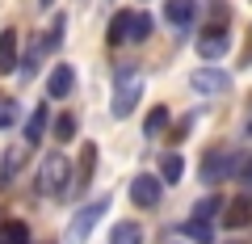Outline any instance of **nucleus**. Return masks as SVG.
<instances>
[{"mask_svg": "<svg viewBox=\"0 0 252 244\" xmlns=\"http://www.w3.org/2000/svg\"><path fill=\"white\" fill-rule=\"evenodd\" d=\"M0 244H30V227L21 219H4L0 223Z\"/></svg>", "mask_w": 252, "mask_h": 244, "instance_id": "nucleus-18", "label": "nucleus"}, {"mask_svg": "<svg viewBox=\"0 0 252 244\" xmlns=\"http://www.w3.org/2000/svg\"><path fill=\"white\" fill-rule=\"evenodd\" d=\"M46 122H51V109L34 105V114H30V122H26V143H38V139L46 135Z\"/></svg>", "mask_w": 252, "mask_h": 244, "instance_id": "nucleus-17", "label": "nucleus"}, {"mask_svg": "<svg viewBox=\"0 0 252 244\" xmlns=\"http://www.w3.org/2000/svg\"><path fill=\"white\" fill-rule=\"evenodd\" d=\"M93 164H97V143H84L80 147V169L72 173V194H80V190L93 185Z\"/></svg>", "mask_w": 252, "mask_h": 244, "instance_id": "nucleus-11", "label": "nucleus"}, {"mask_svg": "<svg viewBox=\"0 0 252 244\" xmlns=\"http://www.w3.org/2000/svg\"><path fill=\"white\" fill-rule=\"evenodd\" d=\"M21 164H26V143H13L9 152H4V160H0V190H4V185H13V181H17Z\"/></svg>", "mask_w": 252, "mask_h": 244, "instance_id": "nucleus-12", "label": "nucleus"}, {"mask_svg": "<svg viewBox=\"0 0 252 244\" xmlns=\"http://www.w3.org/2000/svg\"><path fill=\"white\" fill-rule=\"evenodd\" d=\"M164 21L172 30H189V21H193V0H164Z\"/></svg>", "mask_w": 252, "mask_h": 244, "instance_id": "nucleus-13", "label": "nucleus"}, {"mask_svg": "<svg viewBox=\"0 0 252 244\" xmlns=\"http://www.w3.org/2000/svg\"><path fill=\"white\" fill-rule=\"evenodd\" d=\"M17 118H21V105H17V101H0V131H9Z\"/></svg>", "mask_w": 252, "mask_h": 244, "instance_id": "nucleus-23", "label": "nucleus"}, {"mask_svg": "<svg viewBox=\"0 0 252 244\" xmlns=\"http://www.w3.org/2000/svg\"><path fill=\"white\" fill-rule=\"evenodd\" d=\"M235 160H240V152H231V147H210L202 156V164H198V181H206V185L227 181L235 173Z\"/></svg>", "mask_w": 252, "mask_h": 244, "instance_id": "nucleus-2", "label": "nucleus"}, {"mask_svg": "<svg viewBox=\"0 0 252 244\" xmlns=\"http://www.w3.org/2000/svg\"><path fill=\"white\" fill-rule=\"evenodd\" d=\"M227 244H240V240H227Z\"/></svg>", "mask_w": 252, "mask_h": 244, "instance_id": "nucleus-27", "label": "nucleus"}, {"mask_svg": "<svg viewBox=\"0 0 252 244\" xmlns=\"http://www.w3.org/2000/svg\"><path fill=\"white\" fill-rule=\"evenodd\" d=\"M231 177H240L244 185L252 190V156H244V152H240V160H235V173H231Z\"/></svg>", "mask_w": 252, "mask_h": 244, "instance_id": "nucleus-25", "label": "nucleus"}, {"mask_svg": "<svg viewBox=\"0 0 252 244\" xmlns=\"http://www.w3.org/2000/svg\"><path fill=\"white\" fill-rule=\"evenodd\" d=\"M227 84H231V76H227L223 68H198V72L189 76V89L198 93V97H219Z\"/></svg>", "mask_w": 252, "mask_h": 244, "instance_id": "nucleus-6", "label": "nucleus"}, {"mask_svg": "<svg viewBox=\"0 0 252 244\" xmlns=\"http://www.w3.org/2000/svg\"><path fill=\"white\" fill-rule=\"evenodd\" d=\"M38 190L46 194H72V156L51 152L38 169Z\"/></svg>", "mask_w": 252, "mask_h": 244, "instance_id": "nucleus-1", "label": "nucleus"}, {"mask_svg": "<svg viewBox=\"0 0 252 244\" xmlns=\"http://www.w3.org/2000/svg\"><path fill=\"white\" fill-rule=\"evenodd\" d=\"M76 89V68L72 64H55L51 68V76H46V97H67V93Z\"/></svg>", "mask_w": 252, "mask_h": 244, "instance_id": "nucleus-10", "label": "nucleus"}, {"mask_svg": "<svg viewBox=\"0 0 252 244\" xmlns=\"http://www.w3.org/2000/svg\"><path fill=\"white\" fill-rule=\"evenodd\" d=\"M109 210V194H101L97 202H89V207H80L76 210V219H72V232H67V244H84L93 236V227H97V219Z\"/></svg>", "mask_w": 252, "mask_h": 244, "instance_id": "nucleus-4", "label": "nucleus"}, {"mask_svg": "<svg viewBox=\"0 0 252 244\" xmlns=\"http://www.w3.org/2000/svg\"><path fill=\"white\" fill-rule=\"evenodd\" d=\"M181 232L193 236L198 244H210V223H193V219H189V223H181Z\"/></svg>", "mask_w": 252, "mask_h": 244, "instance_id": "nucleus-24", "label": "nucleus"}, {"mask_svg": "<svg viewBox=\"0 0 252 244\" xmlns=\"http://www.w3.org/2000/svg\"><path fill=\"white\" fill-rule=\"evenodd\" d=\"M0 223H4V219H0Z\"/></svg>", "mask_w": 252, "mask_h": 244, "instance_id": "nucleus-29", "label": "nucleus"}, {"mask_svg": "<svg viewBox=\"0 0 252 244\" xmlns=\"http://www.w3.org/2000/svg\"><path fill=\"white\" fill-rule=\"evenodd\" d=\"M164 127H168V109H164V105H156L152 114H147V122H143V131H147V135H160Z\"/></svg>", "mask_w": 252, "mask_h": 244, "instance_id": "nucleus-21", "label": "nucleus"}, {"mask_svg": "<svg viewBox=\"0 0 252 244\" xmlns=\"http://www.w3.org/2000/svg\"><path fill=\"white\" fill-rule=\"evenodd\" d=\"M17 59H21V34L17 30H0V76L17 72Z\"/></svg>", "mask_w": 252, "mask_h": 244, "instance_id": "nucleus-9", "label": "nucleus"}, {"mask_svg": "<svg viewBox=\"0 0 252 244\" xmlns=\"http://www.w3.org/2000/svg\"><path fill=\"white\" fill-rule=\"evenodd\" d=\"M51 122H55V139H63V143H67V139H76V131H80V127H76V118L72 114H59V118H51Z\"/></svg>", "mask_w": 252, "mask_h": 244, "instance_id": "nucleus-19", "label": "nucleus"}, {"mask_svg": "<svg viewBox=\"0 0 252 244\" xmlns=\"http://www.w3.org/2000/svg\"><path fill=\"white\" fill-rule=\"evenodd\" d=\"M139 101H143V80L130 76V72H118V89H114V101H109V114L114 118H130Z\"/></svg>", "mask_w": 252, "mask_h": 244, "instance_id": "nucleus-3", "label": "nucleus"}, {"mask_svg": "<svg viewBox=\"0 0 252 244\" xmlns=\"http://www.w3.org/2000/svg\"><path fill=\"white\" fill-rule=\"evenodd\" d=\"M34 4H38V9H51V4H55V0H34Z\"/></svg>", "mask_w": 252, "mask_h": 244, "instance_id": "nucleus-26", "label": "nucleus"}, {"mask_svg": "<svg viewBox=\"0 0 252 244\" xmlns=\"http://www.w3.org/2000/svg\"><path fill=\"white\" fill-rule=\"evenodd\" d=\"M126 17H130V13H118V17L109 21V34H105L109 46H122V42H126Z\"/></svg>", "mask_w": 252, "mask_h": 244, "instance_id": "nucleus-22", "label": "nucleus"}, {"mask_svg": "<svg viewBox=\"0 0 252 244\" xmlns=\"http://www.w3.org/2000/svg\"><path fill=\"white\" fill-rule=\"evenodd\" d=\"M181 173H185V160H181L177 152H164V156H160V173H156V177H160V185H177Z\"/></svg>", "mask_w": 252, "mask_h": 244, "instance_id": "nucleus-14", "label": "nucleus"}, {"mask_svg": "<svg viewBox=\"0 0 252 244\" xmlns=\"http://www.w3.org/2000/svg\"><path fill=\"white\" fill-rule=\"evenodd\" d=\"M223 219H219V223L227 227V232H244V227L252 223V202L248 198H231V202H223Z\"/></svg>", "mask_w": 252, "mask_h": 244, "instance_id": "nucleus-8", "label": "nucleus"}, {"mask_svg": "<svg viewBox=\"0 0 252 244\" xmlns=\"http://www.w3.org/2000/svg\"><path fill=\"white\" fill-rule=\"evenodd\" d=\"M160 194H164V185H160L156 173H139V177L130 181V202H135L139 210H156L160 207Z\"/></svg>", "mask_w": 252, "mask_h": 244, "instance_id": "nucleus-5", "label": "nucleus"}, {"mask_svg": "<svg viewBox=\"0 0 252 244\" xmlns=\"http://www.w3.org/2000/svg\"><path fill=\"white\" fill-rule=\"evenodd\" d=\"M248 135H252V122H248Z\"/></svg>", "mask_w": 252, "mask_h": 244, "instance_id": "nucleus-28", "label": "nucleus"}, {"mask_svg": "<svg viewBox=\"0 0 252 244\" xmlns=\"http://www.w3.org/2000/svg\"><path fill=\"white\" fill-rule=\"evenodd\" d=\"M219 207H223V202H219L215 194H210V198H202L198 207H193V223H210V219L219 215Z\"/></svg>", "mask_w": 252, "mask_h": 244, "instance_id": "nucleus-20", "label": "nucleus"}, {"mask_svg": "<svg viewBox=\"0 0 252 244\" xmlns=\"http://www.w3.org/2000/svg\"><path fill=\"white\" fill-rule=\"evenodd\" d=\"M227 46H231V34H227V30H202V34H198V55L206 59V64L223 59Z\"/></svg>", "mask_w": 252, "mask_h": 244, "instance_id": "nucleus-7", "label": "nucleus"}, {"mask_svg": "<svg viewBox=\"0 0 252 244\" xmlns=\"http://www.w3.org/2000/svg\"><path fill=\"white\" fill-rule=\"evenodd\" d=\"M109 244H143V227H139L135 219L114 223V227H109Z\"/></svg>", "mask_w": 252, "mask_h": 244, "instance_id": "nucleus-15", "label": "nucleus"}, {"mask_svg": "<svg viewBox=\"0 0 252 244\" xmlns=\"http://www.w3.org/2000/svg\"><path fill=\"white\" fill-rule=\"evenodd\" d=\"M152 38V17L147 13H130L126 17V42H147Z\"/></svg>", "mask_w": 252, "mask_h": 244, "instance_id": "nucleus-16", "label": "nucleus"}]
</instances>
